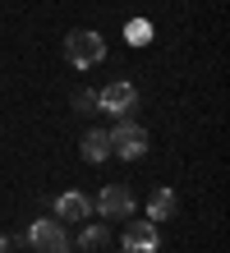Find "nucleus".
Listing matches in <instances>:
<instances>
[{"label": "nucleus", "instance_id": "f257e3e1", "mask_svg": "<svg viewBox=\"0 0 230 253\" xmlns=\"http://www.w3.org/2000/svg\"><path fill=\"white\" fill-rule=\"evenodd\" d=\"M65 60L74 69H92V65H101L106 60V42L97 28H74V33L65 37Z\"/></svg>", "mask_w": 230, "mask_h": 253}, {"label": "nucleus", "instance_id": "f03ea898", "mask_svg": "<svg viewBox=\"0 0 230 253\" xmlns=\"http://www.w3.org/2000/svg\"><path fill=\"white\" fill-rule=\"evenodd\" d=\"M106 138H111V152H120L125 161H138V157L147 152V129H143V125H134L129 115H125V120H120L111 133H106Z\"/></svg>", "mask_w": 230, "mask_h": 253}, {"label": "nucleus", "instance_id": "7ed1b4c3", "mask_svg": "<svg viewBox=\"0 0 230 253\" xmlns=\"http://www.w3.org/2000/svg\"><path fill=\"white\" fill-rule=\"evenodd\" d=\"M134 101H138V92H134V83H125V79L106 83L101 92H97V106H101L106 115H115V120H125V115L134 111Z\"/></svg>", "mask_w": 230, "mask_h": 253}, {"label": "nucleus", "instance_id": "20e7f679", "mask_svg": "<svg viewBox=\"0 0 230 253\" xmlns=\"http://www.w3.org/2000/svg\"><path fill=\"white\" fill-rule=\"evenodd\" d=\"M28 244L37 253H69V240H65V226L60 221H33L28 226Z\"/></svg>", "mask_w": 230, "mask_h": 253}, {"label": "nucleus", "instance_id": "39448f33", "mask_svg": "<svg viewBox=\"0 0 230 253\" xmlns=\"http://www.w3.org/2000/svg\"><path fill=\"white\" fill-rule=\"evenodd\" d=\"M97 212H101L106 221H129V212H134V193H129L125 184H106L101 198H97Z\"/></svg>", "mask_w": 230, "mask_h": 253}, {"label": "nucleus", "instance_id": "423d86ee", "mask_svg": "<svg viewBox=\"0 0 230 253\" xmlns=\"http://www.w3.org/2000/svg\"><path fill=\"white\" fill-rule=\"evenodd\" d=\"M157 221H129L125 226V249L129 253H157Z\"/></svg>", "mask_w": 230, "mask_h": 253}, {"label": "nucleus", "instance_id": "0eeeda50", "mask_svg": "<svg viewBox=\"0 0 230 253\" xmlns=\"http://www.w3.org/2000/svg\"><path fill=\"white\" fill-rule=\"evenodd\" d=\"M88 212H92V203L83 193H60L55 198V216L60 221H88Z\"/></svg>", "mask_w": 230, "mask_h": 253}, {"label": "nucleus", "instance_id": "6e6552de", "mask_svg": "<svg viewBox=\"0 0 230 253\" xmlns=\"http://www.w3.org/2000/svg\"><path fill=\"white\" fill-rule=\"evenodd\" d=\"M79 152H83V161H92V166H97V161H106V157H111V138H106L101 129H88Z\"/></svg>", "mask_w": 230, "mask_h": 253}, {"label": "nucleus", "instance_id": "1a4fd4ad", "mask_svg": "<svg viewBox=\"0 0 230 253\" xmlns=\"http://www.w3.org/2000/svg\"><path fill=\"white\" fill-rule=\"evenodd\" d=\"M171 216H175V193L161 184V189L147 198V221H157V226H161V221H171Z\"/></svg>", "mask_w": 230, "mask_h": 253}, {"label": "nucleus", "instance_id": "9d476101", "mask_svg": "<svg viewBox=\"0 0 230 253\" xmlns=\"http://www.w3.org/2000/svg\"><path fill=\"white\" fill-rule=\"evenodd\" d=\"M125 37H129V46H147V42H152V23H147V19L125 23Z\"/></svg>", "mask_w": 230, "mask_h": 253}, {"label": "nucleus", "instance_id": "9b49d317", "mask_svg": "<svg viewBox=\"0 0 230 253\" xmlns=\"http://www.w3.org/2000/svg\"><path fill=\"white\" fill-rule=\"evenodd\" d=\"M106 244V226H88L83 230V249H101Z\"/></svg>", "mask_w": 230, "mask_h": 253}, {"label": "nucleus", "instance_id": "f8f14e48", "mask_svg": "<svg viewBox=\"0 0 230 253\" xmlns=\"http://www.w3.org/2000/svg\"><path fill=\"white\" fill-rule=\"evenodd\" d=\"M74 106H79V111H92V106H97V97H92L88 87H79V92H74Z\"/></svg>", "mask_w": 230, "mask_h": 253}, {"label": "nucleus", "instance_id": "ddd939ff", "mask_svg": "<svg viewBox=\"0 0 230 253\" xmlns=\"http://www.w3.org/2000/svg\"><path fill=\"white\" fill-rule=\"evenodd\" d=\"M0 253H9V235H0Z\"/></svg>", "mask_w": 230, "mask_h": 253}]
</instances>
